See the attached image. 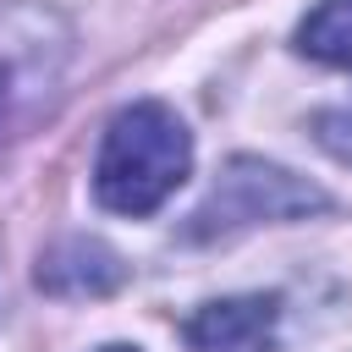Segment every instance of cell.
<instances>
[{
	"label": "cell",
	"instance_id": "5b68a950",
	"mask_svg": "<svg viewBox=\"0 0 352 352\" xmlns=\"http://www.w3.org/2000/svg\"><path fill=\"white\" fill-rule=\"evenodd\" d=\"M121 258L116 248H104L99 236H66L38 258V286L55 297H99L110 286H121Z\"/></svg>",
	"mask_w": 352,
	"mask_h": 352
},
{
	"label": "cell",
	"instance_id": "52a82bcc",
	"mask_svg": "<svg viewBox=\"0 0 352 352\" xmlns=\"http://www.w3.org/2000/svg\"><path fill=\"white\" fill-rule=\"evenodd\" d=\"M99 352H138V346H121V341H110V346H99Z\"/></svg>",
	"mask_w": 352,
	"mask_h": 352
},
{
	"label": "cell",
	"instance_id": "6da1fadb",
	"mask_svg": "<svg viewBox=\"0 0 352 352\" xmlns=\"http://www.w3.org/2000/svg\"><path fill=\"white\" fill-rule=\"evenodd\" d=\"M192 170V132L160 99H132L104 121L94 154V198L110 214H154Z\"/></svg>",
	"mask_w": 352,
	"mask_h": 352
},
{
	"label": "cell",
	"instance_id": "7a4b0ae2",
	"mask_svg": "<svg viewBox=\"0 0 352 352\" xmlns=\"http://www.w3.org/2000/svg\"><path fill=\"white\" fill-rule=\"evenodd\" d=\"M72 22L44 0H0V143L22 138L60 94Z\"/></svg>",
	"mask_w": 352,
	"mask_h": 352
},
{
	"label": "cell",
	"instance_id": "8992f818",
	"mask_svg": "<svg viewBox=\"0 0 352 352\" xmlns=\"http://www.w3.org/2000/svg\"><path fill=\"white\" fill-rule=\"evenodd\" d=\"M297 50L324 66H352V0H319L297 28Z\"/></svg>",
	"mask_w": 352,
	"mask_h": 352
},
{
	"label": "cell",
	"instance_id": "3957f363",
	"mask_svg": "<svg viewBox=\"0 0 352 352\" xmlns=\"http://www.w3.org/2000/svg\"><path fill=\"white\" fill-rule=\"evenodd\" d=\"M314 209H324V192L314 182L280 165H264V160H231L214 192L204 198V209L192 214V236H220V231H242L258 220H297Z\"/></svg>",
	"mask_w": 352,
	"mask_h": 352
},
{
	"label": "cell",
	"instance_id": "277c9868",
	"mask_svg": "<svg viewBox=\"0 0 352 352\" xmlns=\"http://www.w3.org/2000/svg\"><path fill=\"white\" fill-rule=\"evenodd\" d=\"M275 324H280L275 297H214L182 324V336L192 352H270Z\"/></svg>",
	"mask_w": 352,
	"mask_h": 352
}]
</instances>
